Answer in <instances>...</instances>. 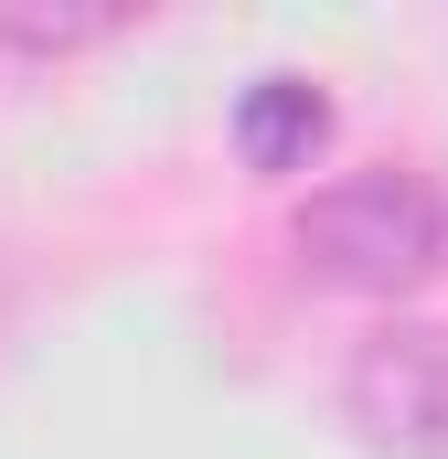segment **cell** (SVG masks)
I'll list each match as a JSON object with an SVG mask.
<instances>
[{"instance_id": "obj_2", "label": "cell", "mask_w": 448, "mask_h": 459, "mask_svg": "<svg viewBox=\"0 0 448 459\" xmlns=\"http://www.w3.org/2000/svg\"><path fill=\"white\" fill-rule=\"evenodd\" d=\"M341 428L374 459H448V321H374L341 363Z\"/></svg>"}, {"instance_id": "obj_3", "label": "cell", "mask_w": 448, "mask_h": 459, "mask_svg": "<svg viewBox=\"0 0 448 459\" xmlns=\"http://www.w3.org/2000/svg\"><path fill=\"white\" fill-rule=\"evenodd\" d=\"M332 128V97L310 86V75H256L246 97H235V150L256 160V171H278V160H310V139Z\"/></svg>"}, {"instance_id": "obj_4", "label": "cell", "mask_w": 448, "mask_h": 459, "mask_svg": "<svg viewBox=\"0 0 448 459\" xmlns=\"http://www.w3.org/2000/svg\"><path fill=\"white\" fill-rule=\"evenodd\" d=\"M128 32V0H0V43L11 54H75Z\"/></svg>"}, {"instance_id": "obj_1", "label": "cell", "mask_w": 448, "mask_h": 459, "mask_svg": "<svg viewBox=\"0 0 448 459\" xmlns=\"http://www.w3.org/2000/svg\"><path fill=\"white\" fill-rule=\"evenodd\" d=\"M299 267L332 289H417L448 267V182L417 160H363L299 204Z\"/></svg>"}]
</instances>
